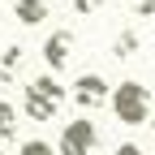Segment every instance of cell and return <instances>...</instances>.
<instances>
[{
    "label": "cell",
    "mask_w": 155,
    "mask_h": 155,
    "mask_svg": "<svg viewBox=\"0 0 155 155\" xmlns=\"http://www.w3.org/2000/svg\"><path fill=\"white\" fill-rule=\"evenodd\" d=\"M65 95H69V91L56 82V73L48 69V73H39L35 82L26 86V99H22V108H26V116H30V121H52V116L61 112Z\"/></svg>",
    "instance_id": "1"
},
{
    "label": "cell",
    "mask_w": 155,
    "mask_h": 155,
    "mask_svg": "<svg viewBox=\"0 0 155 155\" xmlns=\"http://www.w3.org/2000/svg\"><path fill=\"white\" fill-rule=\"evenodd\" d=\"M112 112H116V121L121 125H147V116H151V91L142 82H121V86H112Z\"/></svg>",
    "instance_id": "2"
},
{
    "label": "cell",
    "mask_w": 155,
    "mask_h": 155,
    "mask_svg": "<svg viewBox=\"0 0 155 155\" xmlns=\"http://www.w3.org/2000/svg\"><path fill=\"white\" fill-rule=\"evenodd\" d=\"M95 142H99V129H95L91 116H78L61 129V155H91Z\"/></svg>",
    "instance_id": "3"
},
{
    "label": "cell",
    "mask_w": 155,
    "mask_h": 155,
    "mask_svg": "<svg viewBox=\"0 0 155 155\" xmlns=\"http://www.w3.org/2000/svg\"><path fill=\"white\" fill-rule=\"evenodd\" d=\"M73 99H78L82 112H95V108L112 104V91H108V82H104L99 73H82V78L73 82Z\"/></svg>",
    "instance_id": "4"
},
{
    "label": "cell",
    "mask_w": 155,
    "mask_h": 155,
    "mask_svg": "<svg viewBox=\"0 0 155 155\" xmlns=\"http://www.w3.org/2000/svg\"><path fill=\"white\" fill-rule=\"evenodd\" d=\"M69 56H73V30H52L43 39V65L52 73H61L69 65Z\"/></svg>",
    "instance_id": "5"
},
{
    "label": "cell",
    "mask_w": 155,
    "mask_h": 155,
    "mask_svg": "<svg viewBox=\"0 0 155 155\" xmlns=\"http://www.w3.org/2000/svg\"><path fill=\"white\" fill-rule=\"evenodd\" d=\"M13 13L22 26H39L43 17H52V0H13Z\"/></svg>",
    "instance_id": "6"
},
{
    "label": "cell",
    "mask_w": 155,
    "mask_h": 155,
    "mask_svg": "<svg viewBox=\"0 0 155 155\" xmlns=\"http://www.w3.org/2000/svg\"><path fill=\"white\" fill-rule=\"evenodd\" d=\"M22 65H26V48L22 43L0 48V82H13V78L22 73Z\"/></svg>",
    "instance_id": "7"
},
{
    "label": "cell",
    "mask_w": 155,
    "mask_h": 155,
    "mask_svg": "<svg viewBox=\"0 0 155 155\" xmlns=\"http://www.w3.org/2000/svg\"><path fill=\"white\" fill-rule=\"evenodd\" d=\"M112 56H116V61L138 56V35H134V30H121V35H116V43H112Z\"/></svg>",
    "instance_id": "8"
},
{
    "label": "cell",
    "mask_w": 155,
    "mask_h": 155,
    "mask_svg": "<svg viewBox=\"0 0 155 155\" xmlns=\"http://www.w3.org/2000/svg\"><path fill=\"white\" fill-rule=\"evenodd\" d=\"M17 134V108L13 104H0V142H9Z\"/></svg>",
    "instance_id": "9"
},
{
    "label": "cell",
    "mask_w": 155,
    "mask_h": 155,
    "mask_svg": "<svg viewBox=\"0 0 155 155\" xmlns=\"http://www.w3.org/2000/svg\"><path fill=\"white\" fill-rule=\"evenodd\" d=\"M17 155H52V147L35 138V142H22V147H17Z\"/></svg>",
    "instance_id": "10"
},
{
    "label": "cell",
    "mask_w": 155,
    "mask_h": 155,
    "mask_svg": "<svg viewBox=\"0 0 155 155\" xmlns=\"http://www.w3.org/2000/svg\"><path fill=\"white\" fill-rule=\"evenodd\" d=\"M125 9H134L138 17H151L155 13V0H125Z\"/></svg>",
    "instance_id": "11"
},
{
    "label": "cell",
    "mask_w": 155,
    "mask_h": 155,
    "mask_svg": "<svg viewBox=\"0 0 155 155\" xmlns=\"http://www.w3.org/2000/svg\"><path fill=\"white\" fill-rule=\"evenodd\" d=\"M73 9L82 13V17H91V13H99V9H104V0H73Z\"/></svg>",
    "instance_id": "12"
},
{
    "label": "cell",
    "mask_w": 155,
    "mask_h": 155,
    "mask_svg": "<svg viewBox=\"0 0 155 155\" xmlns=\"http://www.w3.org/2000/svg\"><path fill=\"white\" fill-rule=\"evenodd\" d=\"M112 155H142V147H134V142H125V147H116Z\"/></svg>",
    "instance_id": "13"
}]
</instances>
